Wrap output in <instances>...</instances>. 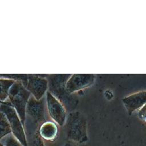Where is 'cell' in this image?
Instances as JSON below:
<instances>
[{"instance_id":"obj_1","label":"cell","mask_w":146,"mask_h":146,"mask_svg":"<svg viewBox=\"0 0 146 146\" xmlns=\"http://www.w3.org/2000/svg\"><path fill=\"white\" fill-rule=\"evenodd\" d=\"M65 123L67 136L69 139L79 143L87 141V123L84 116L80 112L70 113Z\"/></svg>"},{"instance_id":"obj_2","label":"cell","mask_w":146,"mask_h":146,"mask_svg":"<svg viewBox=\"0 0 146 146\" xmlns=\"http://www.w3.org/2000/svg\"><path fill=\"white\" fill-rule=\"evenodd\" d=\"M29 92L20 84L15 83L9 92L10 101L17 110L20 120L24 125L25 121V107L27 103Z\"/></svg>"},{"instance_id":"obj_3","label":"cell","mask_w":146,"mask_h":146,"mask_svg":"<svg viewBox=\"0 0 146 146\" xmlns=\"http://www.w3.org/2000/svg\"><path fill=\"white\" fill-rule=\"evenodd\" d=\"M0 111L6 116L13 136L23 145L28 146L23 125L15 110L10 106L2 104L0 107Z\"/></svg>"},{"instance_id":"obj_4","label":"cell","mask_w":146,"mask_h":146,"mask_svg":"<svg viewBox=\"0 0 146 146\" xmlns=\"http://www.w3.org/2000/svg\"><path fill=\"white\" fill-rule=\"evenodd\" d=\"M71 75L63 74L56 75V77H54L51 80L52 90L55 95L58 96L60 99V102L62 101L64 103L66 107H72L76 106L77 100L74 98L72 94H69L66 89V83L68 79Z\"/></svg>"},{"instance_id":"obj_5","label":"cell","mask_w":146,"mask_h":146,"mask_svg":"<svg viewBox=\"0 0 146 146\" xmlns=\"http://www.w3.org/2000/svg\"><path fill=\"white\" fill-rule=\"evenodd\" d=\"M95 75L93 74H72L66 83V89L69 94L85 89L91 86L94 82Z\"/></svg>"},{"instance_id":"obj_6","label":"cell","mask_w":146,"mask_h":146,"mask_svg":"<svg viewBox=\"0 0 146 146\" xmlns=\"http://www.w3.org/2000/svg\"><path fill=\"white\" fill-rule=\"evenodd\" d=\"M47 103L51 117L59 125L63 126L67 118L66 111L64 105L50 92L47 93Z\"/></svg>"},{"instance_id":"obj_7","label":"cell","mask_w":146,"mask_h":146,"mask_svg":"<svg viewBox=\"0 0 146 146\" xmlns=\"http://www.w3.org/2000/svg\"><path fill=\"white\" fill-rule=\"evenodd\" d=\"M123 103L129 115L139 111L146 104V91H141L123 99Z\"/></svg>"},{"instance_id":"obj_8","label":"cell","mask_w":146,"mask_h":146,"mask_svg":"<svg viewBox=\"0 0 146 146\" xmlns=\"http://www.w3.org/2000/svg\"><path fill=\"white\" fill-rule=\"evenodd\" d=\"M48 86L46 79L38 77H30L27 79V88L32 92L36 100H39L46 92Z\"/></svg>"},{"instance_id":"obj_9","label":"cell","mask_w":146,"mask_h":146,"mask_svg":"<svg viewBox=\"0 0 146 146\" xmlns=\"http://www.w3.org/2000/svg\"><path fill=\"white\" fill-rule=\"evenodd\" d=\"M26 105L27 114L35 122H40L44 119V110L43 101L31 98Z\"/></svg>"},{"instance_id":"obj_10","label":"cell","mask_w":146,"mask_h":146,"mask_svg":"<svg viewBox=\"0 0 146 146\" xmlns=\"http://www.w3.org/2000/svg\"><path fill=\"white\" fill-rule=\"evenodd\" d=\"M40 135L42 138L47 140H52L55 139L58 134L56 124L52 121L43 123L40 128Z\"/></svg>"},{"instance_id":"obj_11","label":"cell","mask_w":146,"mask_h":146,"mask_svg":"<svg viewBox=\"0 0 146 146\" xmlns=\"http://www.w3.org/2000/svg\"><path fill=\"white\" fill-rule=\"evenodd\" d=\"M11 133L9 123L5 114L0 111V139Z\"/></svg>"},{"instance_id":"obj_12","label":"cell","mask_w":146,"mask_h":146,"mask_svg":"<svg viewBox=\"0 0 146 146\" xmlns=\"http://www.w3.org/2000/svg\"><path fill=\"white\" fill-rule=\"evenodd\" d=\"M11 80H6L0 79V99L3 100L9 94L10 88L13 84Z\"/></svg>"},{"instance_id":"obj_13","label":"cell","mask_w":146,"mask_h":146,"mask_svg":"<svg viewBox=\"0 0 146 146\" xmlns=\"http://www.w3.org/2000/svg\"><path fill=\"white\" fill-rule=\"evenodd\" d=\"M5 146H23L22 144L13 135L9 136L6 140Z\"/></svg>"},{"instance_id":"obj_14","label":"cell","mask_w":146,"mask_h":146,"mask_svg":"<svg viewBox=\"0 0 146 146\" xmlns=\"http://www.w3.org/2000/svg\"><path fill=\"white\" fill-rule=\"evenodd\" d=\"M146 112V104H145L144 106H143L141 109H140V110L137 111L138 116L140 115H141V114H142V113H144V112Z\"/></svg>"},{"instance_id":"obj_15","label":"cell","mask_w":146,"mask_h":146,"mask_svg":"<svg viewBox=\"0 0 146 146\" xmlns=\"http://www.w3.org/2000/svg\"><path fill=\"white\" fill-rule=\"evenodd\" d=\"M139 117L140 118H141V119H143L146 123V112L141 114V115H139Z\"/></svg>"},{"instance_id":"obj_16","label":"cell","mask_w":146,"mask_h":146,"mask_svg":"<svg viewBox=\"0 0 146 146\" xmlns=\"http://www.w3.org/2000/svg\"><path fill=\"white\" fill-rule=\"evenodd\" d=\"M0 146H4V145H3V144L2 143H1L0 142Z\"/></svg>"}]
</instances>
